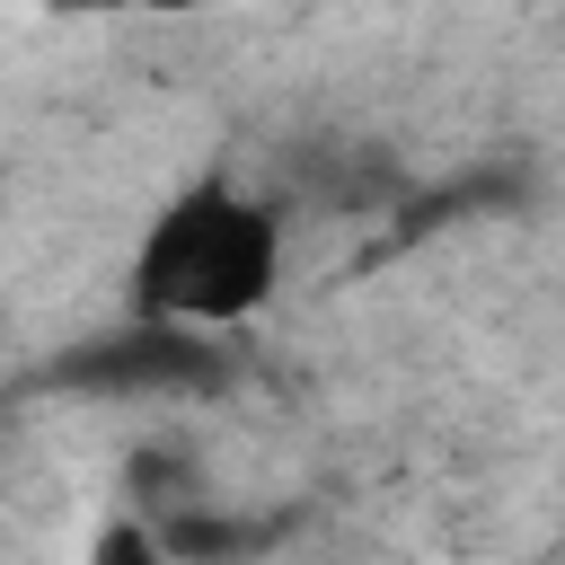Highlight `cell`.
Masks as SVG:
<instances>
[{
  "instance_id": "2",
  "label": "cell",
  "mask_w": 565,
  "mask_h": 565,
  "mask_svg": "<svg viewBox=\"0 0 565 565\" xmlns=\"http://www.w3.org/2000/svg\"><path fill=\"white\" fill-rule=\"evenodd\" d=\"M88 565H177V539H168V521L124 512V521H106V530H97Z\"/></svg>"
},
{
  "instance_id": "1",
  "label": "cell",
  "mask_w": 565,
  "mask_h": 565,
  "mask_svg": "<svg viewBox=\"0 0 565 565\" xmlns=\"http://www.w3.org/2000/svg\"><path fill=\"white\" fill-rule=\"evenodd\" d=\"M282 265H291L282 203L247 194L238 177H194L141 221L132 265H124V300L141 327L221 335V327H247L282 291Z\"/></svg>"
},
{
  "instance_id": "3",
  "label": "cell",
  "mask_w": 565,
  "mask_h": 565,
  "mask_svg": "<svg viewBox=\"0 0 565 565\" xmlns=\"http://www.w3.org/2000/svg\"><path fill=\"white\" fill-rule=\"evenodd\" d=\"M79 9H141V18H194V9H238V0H79Z\"/></svg>"
}]
</instances>
